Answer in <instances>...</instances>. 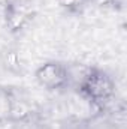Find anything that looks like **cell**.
<instances>
[{"label": "cell", "instance_id": "6da1fadb", "mask_svg": "<svg viewBox=\"0 0 127 129\" xmlns=\"http://www.w3.org/2000/svg\"><path fill=\"white\" fill-rule=\"evenodd\" d=\"M37 80L46 87H60L67 81V71L58 63H46L37 71Z\"/></svg>", "mask_w": 127, "mask_h": 129}, {"label": "cell", "instance_id": "7a4b0ae2", "mask_svg": "<svg viewBox=\"0 0 127 129\" xmlns=\"http://www.w3.org/2000/svg\"><path fill=\"white\" fill-rule=\"evenodd\" d=\"M85 87L94 98H106L111 93V83L102 75H90L85 81Z\"/></svg>", "mask_w": 127, "mask_h": 129}, {"label": "cell", "instance_id": "3957f363", "mask_svg": "<svg viewBox=\"0 0 127 129\" xmlns=\"http://www.w3.org/2000/svg\"><path fill=\"white\" fill-rule=\"evenodd\" d=\"M12 104H14V101L11 99V96L5 90H0V119L11 116Z\"/></svg>", "mask_w": 127, "mask_h": 129}, {"label": "cell", "instance_id": "277c9868", "mask_svg": "<svg viewBox=\"0 0 127 129\" xmlns=\"http://www.w3.org/2000/svg\"><path fill=\"white\" fill-rule=\"evenodd\" d=\"M5 66H6L8 69H11V71H14V69H18V68H20V60H18L17 53L9 51V53L5 56Z\"/></svg>", "mask_w": 127, "mask_h": 129}, {"label": "cell", "instance_id": "5b68a950", "mask_svg": "<svg viewBox=\"0 0 127 129\" xmlns=\"http://www.w3.org/2000/svg\"><path fill=\"white\" fill-rule=\"evenodd\" d=\"M81 2L82 0H60V3L66 6V8H73V6H78V5H81Z\"/></svg>", "mask_w": 127, "mask_h": 129}]
</instances>
